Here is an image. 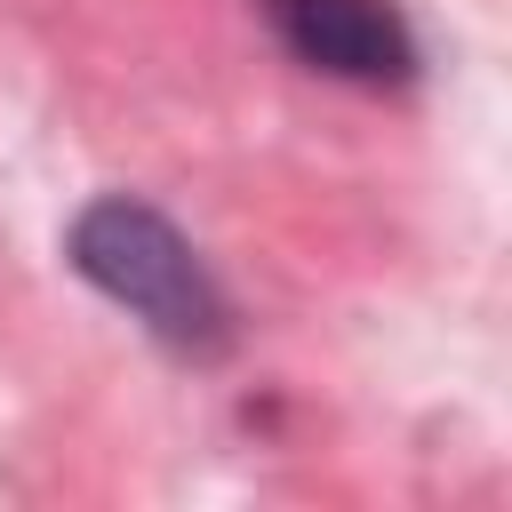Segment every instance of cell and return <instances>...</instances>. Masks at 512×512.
I'll return each instance as SVG.
<instances>
[{"label":"cell","instance_id":"6da1fadb","mask_svg":"<svg viewBox=\"0 0 512 512\" xmlns=\"http://www.w3.org/2000/svg\"><path fill=\"white\" fill-rule=\"evenodd\" d=\"M64 256L96 296L128 304L176 360H224L232 352V336H240L232 328V296L216 288L200 248L152 200H128V192L88 200L72 216V232H64Z\"/></svg>","mask_w":512,"mask_h":512},{"label":"cell","instance_id":"7a4b0ae2","mask_svg":"<svg viewBox=\"0 0 512 512\" xmlns=\"http://www.w3.org/2000/svg\"><path fill=\"white\" fill-rule=\"evenodd\" d=\"M272 24L328 80H360V88L416 80V32L392 0H272Z\"/></svg>","mask_w":512,"mask_h":512}]
</instances>
